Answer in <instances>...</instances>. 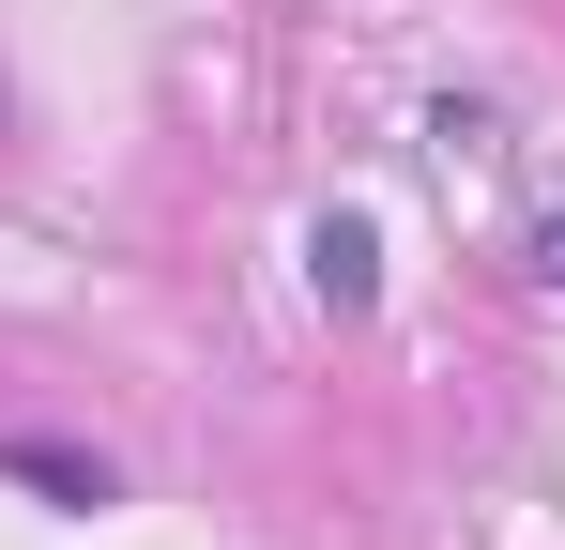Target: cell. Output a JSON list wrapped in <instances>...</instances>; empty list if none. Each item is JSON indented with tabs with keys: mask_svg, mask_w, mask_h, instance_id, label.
I'll return each mask as SVG.
<instances>
[{
	"mask_svg": "<svg viewBox=\"0 0 565 550\" xmlns=\"http://www.w3.org/2000/svg\"><path fill=\"white\" fill-rule=\"evenodd\" d=\"M0 474H15V489H46L62 520H107V505H122V474H107L93 444H46V429H0Z\"/></svg>",
	"mask_w": 565,
	"mask_h": 550,
	"instance_id": "obj_1",
	"label": "cell"
},
{
	"mask_svg": "<svg viewBox=\"0 0 565 550\" xmlns=\"http://www.w3.org/2000/svg\"><path fill=\"white\" fill-rule=\"evenodd\" d=\"M306 275H321L337 321H367V306H382V230H367V214H321V230H306Z\"/></svg>",
	"mask_w": 565,
	"mask_h": 550,
	"instance_id": "obj_2",
	"label": "cell"
},
{
	"mask_svg": "<svg viewBox=\"0 0 565 550\" xmlns=\"http://www.w3.org/2000/svg\"><path fill=\"white\" fill-rule=\"evenodd\" d=\"M535 275H551V290H565V214H535Z\"/></svg>",
	"mask_w": 565,
	"mask_h": 550,
	"instance_id": "obj_3",
	"label": "cell"
}]
</instances>
